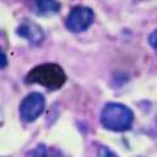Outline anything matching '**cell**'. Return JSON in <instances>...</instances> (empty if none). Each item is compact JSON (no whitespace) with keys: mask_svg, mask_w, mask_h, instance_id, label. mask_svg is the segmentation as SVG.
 <instances>
[{"mask_svg":"<svg viewBox=\"0 0 157 157\" xmlns=\"http://www.w3.org/2000/svg\"><path fill=\"white\" fill-rule=\"evenodd\" d=\"M28 84H39L48 90H58L64 85L66 73L64 70L56 63H45L34 67L25 77Z\"/></svg>","mask_w":157,"mask_h":157,"instance_id":"1","label":"cell"},{"mask_svg":"<svg viewBox=\"0 0 157 157\" xmlns=\"http://www.w3.org/2000/svg\"><path fill=\"white\" fill-rule=\"evenodd\" d=\"M101 123L106 130L123 132L131 128L134 123V113L123 104L110 102L101 111Z\"/></svg>","mask_w":157,"mask_h":157,"instance_id":"2","label":"cell"},{"mask_svg":"<svg viewBox=\"0 0 157 157\" xmlns=\"http://www.w3.org/2000/svg\"><path fill=\"white\" fill-rule=\"evenodd\" d=\"M94 21V13L90 8L84 6L73 7L66 20V26L70 32L81 33L89 28Z\"/></svg>","mask_w":157,"mask_h":157,"instance_id":"3","label":"cell"},{"mask_svg":"<svg viewBox=\"0 0 157 157\" xmlns=\"http://www.w3.org/2000/svg\"><path fill=\"white\" fill-rule=\"evenodd\" d=\"M45 97L41 93H29L20 105V117H21V119L25 122H34L45 110Z\"/></svg>","mask_w":157,"mask_h":157,"instance_id":"4","label":"cell"},{"mask_svg":"<svg viewBox=\"0 0 157 157\" xmlns=\"http://www.w3.org/2000/svg\"><path fill=\"white\" fill-rule=\"evenodd\" d=\"M17 34L20 37L25 38L26 41H29L30 45H39L45 38L42 28L37 25L36 22L29 21V20H24L20 24L17 28Z\"/></svg>","mask_w":157,"mask_h":157,"instance_id":"5","label":"cell"},{"mask_svg":"<svg viewBox=\"0 0 157 157\" xmlns=\"http://www.w3.org/2000/svg\"><path fill=\"white\" fill-rule=\"evenodd\" d=\"M30 9L39 16H52L60 9L58 0H25Z\"/></svg>","mask_w":157,"mask_h":157,"instance_id":"6","label":"cell"},{"mask_svg":"<svg viewBox=\"0 0 157 157\" xmlns=\"http://www.w3.org/2000/svg\"><path fill=\"white\" fill-rule=\"evenodd\" d=\"M25 157H47V149L43 144H38L36 148L29 151Z\"/></svg>","mask_w":157,"mask_h":157,"instance_id":"7","label":"cell"},{"mask_svg":"<svg viewBox=\"0 0 157 157\" xmlns=\"http://www.w3.org/2000/svg\"><path fill=\"white\" fill-rule=\"evenodd\" d=\"M97 157H118V156L110 148H107V147H105V145H101L100 148H98Z\"/></svg>","mask_w":157,"mask_h":157,"instance_id":"8","label":"cell"},{"mask_svg":"<svg viewBox=\"0 0 157 157\" xmlns=\"http://www.w3.org/2000/svg\"><path fill=\"white\" fill-rule=\"evenodd\" d=\"M148 41H149V45L157 51V30H155L153 33L151 34L149 38H148Z\"/></svg>","mask_w":157,"mask_h":157,"instance_id":"9","label":"cell"},{"mask_svg":"<svg viewBox=\"0 0 157 157\" xmlns=\"http://www.w3.org/2000/svg\"><path fill=\"white\" fill-rule=\"evenodd\" d=\"M8 64V59L6 56V54L3 52V50L0 48V70H3V68H6Z\"/></svg>","mask_w":157,"mask_h":157,"instance_id":"10","label":"cell"}]
</instances>
